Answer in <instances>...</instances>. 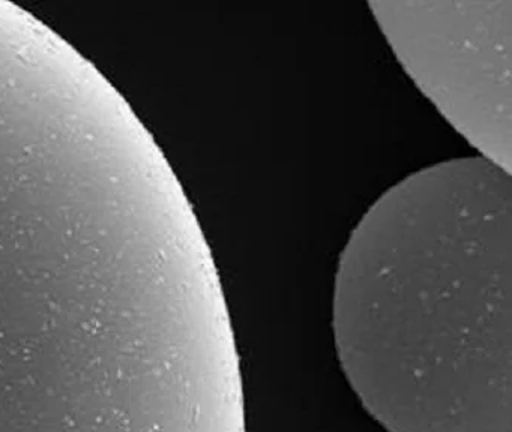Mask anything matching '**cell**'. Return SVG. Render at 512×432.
<instances>
[{"label":"cell","mask_w":512,"mask_h":432,"mask_svg":"<svg viewBox=\"0 0 512 432\" xmlns=\"http://www.w3.org/2000/svg\"><path fill=\"white\" fill-rule=\"evenodd\" d=\"M512 177L451 159L385 192L338 264L341 368L388 432H512Z\"/></svg>","instance_id":"1"},{"label":"cell","mask_w":512,"mask_h":432,"mask_svg":"<svg viewBox=\"0 0 512 432\" xmlns=\"http://www.w3.org/2000/svg\"><path fill=\"white\" fill-rule=\"evenodd\" d=\"M370 6L416 86L482 158L511 173V2Z\"/></svg>","instance_id":"2"}]
</instances>
